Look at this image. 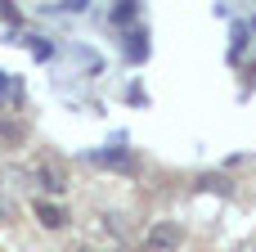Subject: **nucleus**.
Returning <instances> with one entry per match:
<instances>
[{"label": "nucleus", "instance_id": "obj_5", "mask_svg": "<svg viewBox=\"0 0 256 252\" xmlns=\"http://www.w3.org/2000/svg\"><path fill=\"white\" fill-rule=\"evenodd\" d=\"M81 252H90V248H81Z\"/></svg>", "mask_w": 256, "mask_h": 252}, {"label": "nucleus", "instance_id": "obj_3", "mask_svg": "<svg viewBox=\"0 0 256 252\" xmlns=\"http://www.w3.org/2000/svg\"><path fill=\"white\" fill-rule=\"evenodd\" d=\"M184 239V230L176 225V221H158L153 230H148V248H176Z\"/></svg>", "mask_w": 256, "mask_h": 252}, {"label": "nucleus", "instance_id": "obj_2", "mask_svg": "<svg viewBox=\"0 0 256 252\" xmlns=\"http://www.w3.org/2000/svg\"><path fill=\"white\" fill-rule=\"evenodd\" d=\"M32 212H36V221H40L45 230H63V225H68V207H63V203L36 198V203H32Z\"/></svg>", "mask_w": 256, "mask_h": 252}, {"label": "nucleus", "instance_id": "obj_1", "mask_svg": "<svg viewBox=\"0 0 256 252\" xmlns=\"http://www.w3.org/2000/svg\"><path fill=\"white\" fill-rule=\"evenodd\" d=\"M32 180H36L45 194H63V189H68V171H63L54 158H36V162H32Z\"/></svg>", "mask_w": 256, "mask_h": 252}, {"label": "nucleus", "instance_id": "obj_4", "mask_svg": "<svg viewBox=\"0 0 256 252\" xmlns=\"http://www.w3.org/2000/svg\"><path fill=\"white\" fill-rule=\"evenodd\" d=\"M0 221H9V203H4V194H0Z\"/></svg>", "mask_w": 256, "mask_h": 252}]
</instances>
